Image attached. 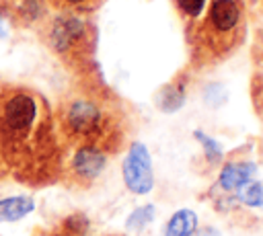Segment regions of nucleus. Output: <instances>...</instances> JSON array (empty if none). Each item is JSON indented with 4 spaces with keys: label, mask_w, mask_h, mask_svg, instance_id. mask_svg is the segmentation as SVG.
<instances>
[{
    "label": "nucleus",
    "mask_w": 263,
    "mask_h": 236,
    "mask_svg": "<svg viewBox=\"0 0 263 236\" xmlns=\"http://www.w3.org/2000/svg\"><path fill=\"white\" fill-rule=\"evenodd\" d=\"M0 160L27 183H45L62 170L55 115L45 99L23 86L0 92Z\"/></svg>",
    "instance_id": "1"
},
{
    "label": "nucleus",
    "mask_w": 263,
    "mask_h": 236,
    "mask_svg": "<svg viewBox=\"0 0 263 236\" xmlns=\"http://www.w3.org/2000/svg\"><path fill=\"white\" fill-rule=\"evenodd\" d=\"M55 129L62 144L70 148L97 146L107 154L119 150L125 127L123 111L97 94H70L58 109Z\"/></svg>",
    "instance_id": "2"
},
{
    "label": "nucleus",
    "mask_w": 263,
    "mask_h": 236,
    "mask_svg": "<svg viewBox=\"0 0 263 236\" xmlns=\"http://www.w3.org/2000/svg\"><path fill=\"white\" fill-rule=\"evenodd\" d=\"M242 0H210L201 16L187 29L191 55L197 66L224 60L242 39Z\"/></svg>",
    "instance_id": "3"
},
{
    "label": "nucleus",
    "mask_w": 263,
    "mask_h": 236,
    "mask_svg": "<svg viewBox=\"0 0 263 236\" xmlns=\"http://www.w3.org/2000/svg\"><path fill=\"white\" fill-rule=\"evenodd\" d=\"M109 154L97 146H78L72 148V156L62 162V168L74 187H90L105 170Z\"/></svg>",
    "instance_id": "4"
},
{
    "label": "nucleus",
    "mask_w": 263,
    "mask_h": 236,
    "mask_svg": "<svg viewBox=\"0 0 263 236\" xmlns=\"http://www.w3.org/2000/svg\"><path fill=\"white\" fill-rule=\"evenodd\" d=\"M123 181L132 193L144 195L154 187V176H152V162L150 154L144 144L136 142L132 144L127 156L123 158Z\"/></svg>",
    "instance_id": "5"
},
{
    "label": "nucleus",
    "mask_w": 263,
    "mask_h": 236,
    "mask_svg": "<svg viewBox=\"0 0 263 236\" xmlns=\"http://www.w3.org/2000/svg\"><path fill=\"white\" fill-rule=\"evenodd\" d=\"M257 172V166L253 162H230L222 168L218 185L224 191H238L242 185H247L253 174Z\"/></svg>",
    "instance_id": "6"
},
{
    "label": "nucleus",
    "mask_w": 263,
    "mask_h": 236,
    "mask_svg": "<svg viewBox=\"0 0 263 236\" xmlns=\"http://www.w3.org/2000/svg\"><path fill=\"white\" fill-rule=\"evenodd\" d=\"M35 207L31 197H8L0 201V222H16L21 218H25L27 213H31Z\"/></svg>",
    "instance_id": "7"
},
{
    "label": "nucleus",
    "mask_w": 263,
    "mask_h": 236,
    "mask_svg": "<svg viewBox=\"0 0 263 236\" xmlns=\"http://www.w3.org/2000/svg\"><path fill=\"white\" fill-rule=\"evenodd\" d=\"M197 226V215L191 209H179L164 228V236H191Z\"/></svg>",
    "instance_id": "8"
},
{
    "label": "nucleus",
    "mask_w": 263,
    "mask_h": 236,
    "mask_svg": "<svg viewBox=\"0 0 263 236\" xmlns=\"http://www.w3.org/2000/svg\"><path fill=\"white\" fill-rule=\"evenodd\" d=\"M183 103H185V82L175 80V82L166 84L158 94V107L166 113H173V111L181 109Z\"/></svg>",
    "instance_id": "9"
},
{
    "label": "nucleus",
    "mask_w": 263,
    "mask_h": 236,
    "mask_svg": "<svg viewBox=\"0 0 263 236\" xmlns=\"http://www.w3.org/2000/svg\"><path fill=\"white\" fill-rule=\"evenodd\" d=\"M236 199L249 207H261L263 205V185L261 183H247L236 191Z\"/></svg>",
    "instance_id": "10"
},
{
    "label": "nucleus",
    "mask_w": 263,
    "mask_h": 236,
    "mask_svg": "<svg viewBox=\"0 0 263 236\" xmlns=\"http://www.w3.org/2000/svg\"><path fill=\"white\" fill-rule=\"evenodd\" d=\"M154 218V205H144L134 209V213L127 218V228L129 230H142L146 228Z\"/></svg>",
    "instance_id": "11"
},
{
    "label": "nucleus",
    "mask_w": 263,
    "mask_h": 236,
    "mask_svg": "<svg viewBox=\"0 0 263 236\" xmlns=\"http://www.w3.org/2000/svg\"><path fill=\"white\" fill-rule=\"evenodd\" d=\"M195 137L201 142V146H203V150L208 152V156H210V160L212 162H216V158H220V154H222V150H220V146L210 137V135H203L201 131H195Z\"/></svg>",
    "instance_id": "12"
},
{
    "label": "nucleus",
    "mask_w": 263,
    "mask_h": 236,
    "mask_svg": "<svg viewBox=\"0 0 263 236\" xmlns=\"http://www.w3.org/2000/svg\"><path fill=\"white\" fill-rule=\"evenodd\" d=\"M64 6H70V8H82V6H90L95 4L97 0H60Z\"/></svg>",
    "instance_id": "13"
},
{
    "label": "nucleus",
    "mask_w": 263,
    "mask_h": 236,
    "mask_svg": "<svg viewBox=\"0 0 263 236\" xmlns=\"http://www.w3.org/2000/svg\"><path fill=\"white\" fill-rule=\"evenodd\" d=\"M201 236H218V232L216 230H205V232H201Z\"/></svg>",
    "instance_id": "14"
},
{
    "label": "nucleus",
    "mask_w": 263,
    "mask_h": 236,
    "mask_svg": "<svg viewBox=\"0 0 263 236\" xmlns=\"http://www.w3.org/2000/svg\"><path fill=\"white\" fill-rule=\"evenodd\" d=\"M0 35H2V25H0Z\"/></svg>",
    "instance_id": "15"
}]
</instances>
